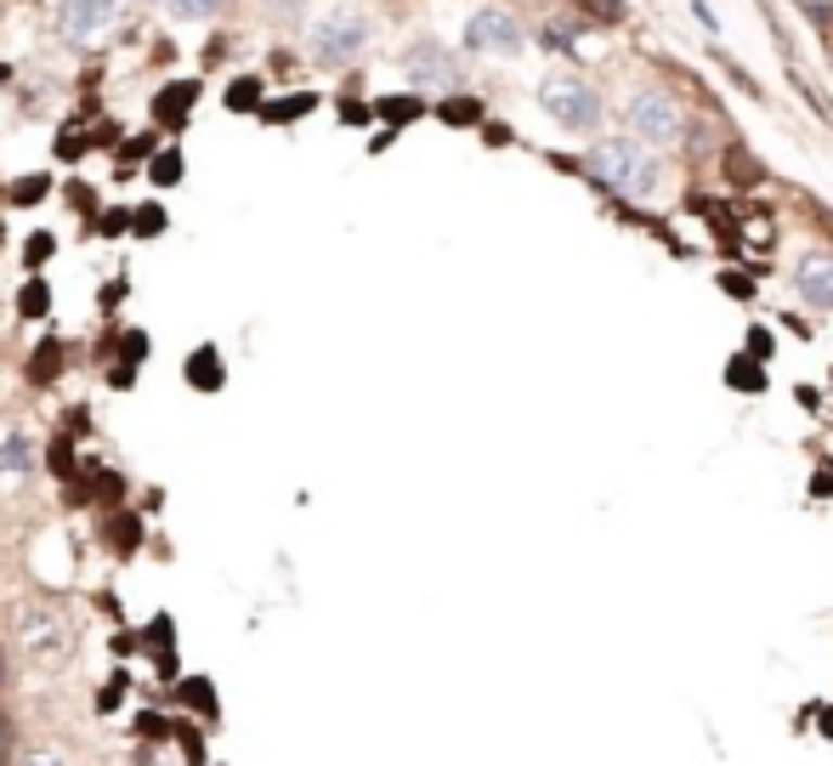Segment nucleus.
Masks as SVG:
<instances>
[{
  "label": "nucleus",
  "mask_w": 833,
  "mask_h": 766,
  "mask_svg": "<svg viewBox=\"0 0 833 766\" xmlns=\"http://www.w3.org/2000/svg\"><path fill=\"white\" fill-rule=\"evenodd\" d=\"M590 170H595V182H607L613 193H629V200H652V193H658V159H652L636 137L595 142Z\"/></svg>",
  "instance_id": "1"
},
{
  "label": "nucleus",
  "mask_w": 833,
  "mask_h": 766,
  "mask_svg": "<svg viewBox=\"0 0 833 766\" xmlns=\"http://www.w3.org/2000/svg\"><path fill=\"white\" fill-rule=\"evenodd\" d=\"M17 648L35 671H63L74 659V630L63 613H52V602H23L17 608Z\"/></svg>",
  "instance_id": "2"
},
{
  "label": "nucleus",
  "mask_w": 833,
  "mask_h": 766,
  "mask_svg": "<svg viewBox=\"0 0 833 766\" xmlns=\"http://www.w3.org/2000/svg\"><path fill=\"white\" fill-rule=\"evenodd\" d=\"M363 46H369V17L351 12V7H335L312 29V63L318 68H346V63L363 58Z\"/></svg>",
  "instance_id": "3"
},
{
  "label": "nucleus",
  "mask_w": 833,
  "mask_h": 766,
  "mask_svg": "<svg viewBox=\"0 0 833 766\" xmlns=\"http://www.w3.org/2000/svg\"><path fill=\"white\" fill-rule=\"evenodd\" d=\"M539 103L555 126H567V131H590L601 119V97H595L590 80H578V74H550L539 86Z\"/></svg>",
  "instance_id": "4"
},
{
  "label": "nucleus",
  "mask_w": 833,
  "mask_h": 766,
  "mask_svg": "<svg viewBox=\"0 0 833 766\" xmlns=\"http://www.w3.org/2000/svg\"><path fill=\"white\" fill-rule=\"evenodd\" d=\"M629 131L646 148H664L680 137V108L669 103V91H636L629 97Z\"/></svg>",
  "instance_id": "5"
},
{
  "label": "nucleus",
  "mask_w": 833,
  "mask_h": 766,
  "mask_svg": "<svg viewBox=\"0 0 833 766\" xmlns=\"http://www.w3.org/2000/svg\"><path fill=\"white\" fill-rule=\"evenodd\" d=\"M465 46L471 52H494V58H511L522 52V23L499 7H483L471 23H465Z\"/></svg>",
  "instance_id": "6"
},
{
  "label": "nucleus",
  "mask_w": 833,
  "mask_h": 766,
  "mask_svg": "<svg viewBox=\"0 0 833 766\" xmlns=\"http://www.w3.org/2000/svg\"><path fill=\"white\" fill-rule=\"evenodd\" d=\"M402 68H409L414 91H448V86H460V63H453L437 40H420V46H409V58H402Z\"/></svg>",
  "instance_id": "7"
},
{
  "label": "nucleus",
  "mask_w": 833,
  "mask_h": 766,
  "mask_svg": "<svg viewBox=\"0 0 833 766\" xmlns=\"http://www.w3.org/2000/svg\"><path fill=\"white\" fill-rule=\"evenodd\" d=\"M114 17H119V0H63V12H57L68 40H97Z\"/></svg>",
  "instance_id": "8"
},
{
  "label": "nucleus",
  "mask_w": 833,
  "mask_h": 766,
  "mask_svg": "<svg viewBox=\"0 0 833 766\" xmlns=\"http://www.w3.org/2000/svg\"><path fill=\"white\" fill-rule=\"evenodd\" d=\"M794 284H799V302H811V307L833 312V256H828V251L799 256V273H794Z\"/></svg>",
  "instance_id": "9"
},
{
  "label": "nucleus",
  "mask_w": 833,
  "mask_h": 766,
  "mask_svg": "<svg viewBox=\"0 0 833 766\" xmlns=\"http://www.w3.org/2000/svg\"><path fill=\"white\" fill-rule=\"evenodd\" d=\"M198 103V80H170L159 97H154V126L159 131H182L188 126V114Z\"/></svg>",
  "instance_id": "10"
},
{
  "label": "nucleus",
  "mask_w": 833,
  "mask_h": 766,
  "mask_svg": "<svg viewBox=\"0 0 833 766\" xmlns=\"http://www.w3.org/2000/svg\"><path fill=\"white\" fill-rule=\"evenodd\" d=\"M35 437L17 426V420H0V477H23L35 472Z\"/></svg>",
  "instance_id": "11"
},
{
  "label": "nucleus",
  "mask_w": 833,
  "mask_h": 766,
  "mask_svg": "<svg viewBox=\"0 0 833 766\" xmlns=\"http://www.w3.org/2000/svg\"><path fill=\"white\" fill-rule=\"evenodd\" d=\"M142 539H148V528H142V516H137V511H125V506L103 511V546H108L114 557H137V551H142Z\"/></svg>",
  "instance_id": "12"
},
{
  "label": "nucleus",
  "mask_w": 833,
  "mask_h": 766,
  "mask_svg": "<svg viewBox=\"0 0 833 766\" xmlns=\"http://www.w3.org/2000/svg\"><path fill=\"white\" fill-rule=\"evenodd\" d=\"M182 381L193 386V392H221L227 386V363H221V347H193L188 358H182Z\"/></svg>",
  "instance_id": "13"
},
{
  "label": "nucleus",
  "mask_w": 833,
  "mask_h": 766,
  "mask_svg": "<svg viewBox=\"0 0 833 766\" xmlns=\"http://www.w3.org/2000/svg\"><path fill=\"white\" fill-rule=\"evenodd\" d=\"M137 641H142V653H154L159 676H165V681H176V659H170V641H176V620H170V613H154V620H148V630H142Z\"/></svg>",
  "instance_id": "14"
},
{
  "label": "nucleus",
  "mask_w": 833,
  "mask_h": 766,
  "mask_svg": "<svg viewBox=\"0 0 833 766\" xmlns=\"http://www.w3.org/2000/svg\"><path fill=\"white\" fill-rule=\"evenodd\" d=\"M176 699H182V704H188V715H198L205 727H216V722H221V699H216L210 676H188L182 687H176Z\"/></svg>",
  "instance_id": "15"
},
{
  "label": "nucleus",
  "mask_w": 833,
  "mask_h": 766,
  "mask_svg": "<svg viewBox=\"0 0 833 766\" xmlns=\"http://www.w3.org/2000/svg\"><path fill=\"white\" fill-rule=\"evenodd\" d=\"M57 375H63V341L46 335L40 347L29 353V386H52Z\"/></svg>",
  "instance_id": "16"
},
{
  "label": "nucleus",
  "mask_w": 833,
  "mask_h": 766,
  "mask_svg": "<svg viewBox=\"0 0 833 766\" xmlns=\"http://www.w3.org/2000/svg\"><path fill=\"white\" fill-rule=\"evenodd\" d=\"M170 738H176V750H182L188 766H205L210 750H205V727L193 722V715H182V722H170Z\"/></svg>",
  "instance_id": "17"
},
{
  "label": "nucleus",
  "mask_w": 833,
  "mask_h": 766,
  "mask_svg": "<svg viewBox=\"0 0 833 766\" xmlns=\"http://www.w3.org/2000/svg\"><path fill=\"white\" fill-rule=\"evenodd\" d=\"M221 103H227V114H256V108L267 103V97H261V80H256V74H239V80L221 91Z\"/></svg>",
  "instance_id": "18"
},
{
  "label": "nucleus",
  "mask_w": 833,
  "mask_h": 766,
  "mask_svg": "<svg viewBox=\"0 0 833 766\" xmlns=\"http://www.w3.org/2000/svg\"><path fill=\"white\" fill-rule=\"evenodd\" d=\"M17 312H23V318H35V324H40V318H52V290H46L40 273L23 279V290H17Z\"/></svg>",
  "instance_id": "19"
},
{
  "label": "nucleus",
  "mask_w": 833,
  "mask_h": 766,
  "mask_svg": "<svg viewBox=\"0 0 833 766\" xmlns=\"http://www.w3.org/2000/svg\"><path fill=\"white\" fill-rule=\"evenodd\" d=\"M182 148H159V154L154 159H148V182H154V188H176V182H182Z\"/></svg>",
  "instance_id": "20"
},
{
  "label": "nucleus",
  "mask_w": 833,
  "mask_h": 766,
  "mask_svg": "<svg viewBox=\"0 0 833 766\" xmlns=\"http://www.w3.org/2000/svg\"><path fill=\"white\" fill-rule=\"evenodd\" d=\"M46 193H52V177H46V170H35V177H17V182L7 188V205H40Z\"/></svg>",
  "instance_id": "21"
},
{
  "label": "nucleus",
  "mask_w": 833,
  "mask_h": 766,
  "mask_svg": "<svg viewBox=\"0 0 833 766\" xmlns=\"http://www.w3.org/2000/svg\"><path fill=\"white\" fill-rule=\"evenodd\" d=\"M256 114L267 119V126H284V119H300V114H312V97L300 91V97H284V103H261Z\"/></svg>",
  "instance_id": "22"
},
{
  "label": "nucleus",
  "mask_w": 833,
  "mask_h": 766,
  "mask_svg": "<svg viewBox=\"0 0 833 766\" xmlns=\"http://www.w3.org/2000/svg\"><path fill=\"white\" fill-rule=\"evenodd\" d=\"M148 353H154V341H148V330H125V335H119V358H114V363H125V369H142V363H148Z\"/></svg>",
  "instance_id": "23"
},
{
  "label": "nucleus",
  "mask_w": 833,
  "mask_h": 766,
  "mask_svg": "<svg viewBox=\"0 0 833 766\" xmlns=\"http://www.w3.org/2000/svg\"><path fill=\"white\" fill-rule=\"evenodd\" d=\"M374 114H381L386 126H409V119H420V97H381Z\"/></svg>",
  "instance_id": "24"
},
{
  "label": "nucleus",
  "mask_w": 833,
  "mask_h": 766,
  "mask_svg": "<svg viewBox=\"0 0 833 766\" xmlns=\"http://www.w3.org/2000/svg\"><path fill=\"white\" fill-rule=\"evenodd\" d=\"M52 256H57V239H52V233H46V228H40V233H29V239H23V267H29V273H40V267H46V261H52Z\"/></svg>",
  "instance_id": "25"
},
{
  "label": "nucleus",
  "mask_w": 833,
  "mask_h": 766,
  "mask_svg": "<svg viewBox=\"0 0 833 766\" xmlns=\"http://www.w3.org/2000/svg\"><path fill=\"white\" fill-rule=\"evenodd\" d=\"M165 228H170L165 205H137V210H131V233H137V239H159Z\"/></svg>",
  "instance_id": "26"
},
{
  "label": "nucleus",
  "mask_w": 833,
  "mask_h": 766,
  "mask_svg": "<svg viewBox=\"0 0 833 766\" xmlns=\"http://www.w3.org/2000/svg\"><path fill=\"white\" fill-rule=\"evenodd\" d=\"M46 465H52L63 483H74V437L68 432H57L52 443H46Z\"/></svg>",
  "instance_id": "27"
},
{
  "label": "nucleus",
  "mask_w": 833,
  "mask_h": 766,
  "mask_svg": "<svg viewBox=\"0 0 833 766\" xmlns=\"http://www.w3.org/2000/svg\"><path fill=\"white\" fill-rule=\"evenodd\" d=\"M221 7H227V0H165V12L182 17V23H205V17H216Z\"/></svg>",
  "instance_id": "28"
},
{
  "label": "nucleus",
  "mask_w": 833,
  "mask_h": 766,
  "mask_svg": "<svg viewBox=\"0 0 833 766\" xmlns=\"http://www.w3.org/2000/svg\"><path fill=\"white\" fill-rule=\"evenodd\" d=\"M726 177H731V188H754L760 165L748 159V148H731V154H726Z\"/></svg>",
  "instance_id": "29"
},
{
  "label": "nucleus",
  "mask_w": 833,
  "mask_h": 766,
  "mask_svg": "<svg viewBox=\"0 0 833 766\" xmlns=\"http://www.w3.org/2000/svg\"><path fill=\"white\" fill-rule=\"evenodd\" d=\"M437 114L448 119V126H476V119H483V103H476V97H448Z\"/></svg>",
  "instance_id": "30"
},
{
  "label": "nucleus",
  "mask_w": 833,
  "mask_h": 766,
  "mask_svg": "<svg viewBox=\"0 0 833 766\" xmlns=\"http://www.w3.org/2000/svg\"><path fill=\"white\" fill-rule=\"evenodd\" d=\"M91 233H97V239L131 233V210H119V205H114V210H97V216H91Z\"/></svg>",
  "instance_id": "31"
},
{
  "label": "nucleus",
  "mask_w": 833,
  "mask_h": 766,
  "mask_svg": "<svg viewBox=\"0 0 833 766\" xmlns=\"http://www.w3.org/2000/svg\"><path fill=\"white\" fill-rule=\"evenodd\" d=\"M125 687H131V671H114L108 676V687L97 693V715H108V710H119V699H125Z\"/></svg>",
  "instance_id": "32"
},
{
  "label": "nucleus",
  "mask_w": 833,
  "mask_h": 766,
  "mask_svg": "<svg viewBox=\"0 0 833 766\" xmlns=\"http://www.w3.org/2000/svg\"><path fill=\"white\" fill-rule=\"evenodd\" d=\"M137 738H148V744H165V738H170V722H165L159 710H142V715H137Z\"/></svg>",
  "instance_id": "33"
},
{
  "label": "nucleus",
  "mask_w": 833,
  "mask_h": 766,
  "mask_svg": "<svg viewBox=\"0 0 833 766\" xmlns=\"http://www.w3.org/2000/svg\"><path fill=\"white\" fill-rule=\"evenodd\" d=\"M159 154V137L154 131H142V137H131V142H119V159L131 165V159H154Z\"/></svg>",
  "instance_id": "34"
},
{
  "label": "nucleus",
  "mask_w": 833,
  "mask_h": 766,
  "mask_svg": "<svg viewBox=\"0 0 833 766\" xmlns=\"http://www.w3.org/2000/svg\"><path fill=\"white\" fill-rule=\"evenodd\" d=\"M578 7H585L590 17H601V23H618L624 17V0H578Z\"/></svg>",
  "instance_id": "35"
},
{
  "label": "nucleus",
  "mask_w": 833,
  "mask_h": 766,
  "mask_svg": "<svg viewBox=\"0 0 833 766\" xmlns=\"http://www.w3.org/2000/svg\"><path fill=\"white\" fill-rule=\"evenodd\" d=\"M261 7H267L272 23H295L300 17V0H261Z\"/></svg>",
  "instance_id": "36"
},
{
  "label": "nucleus",
  "mask_w": 833,
  "mask_h": 766,
  "mask_svg": "<svg viewBox=\"0 0 833 766\" xmlns=\"http://www.w3.org/2000/svg\"><path fill=\"white\" fill-rule=\"evenodd\" d=\"M17 766H68V761H63L57 750H23V755H17Z\"/></svg>",
  "instance_id": "37"
},
{
  "label": "nucleus",
  "mask_w": 833,
  "mask_h": 766,
  "mask_svg": "<svg viewBox=\"0 0 833 766\" xmlns=\"http://www.w3.org/2000/svg\"><path fill=\"white\" fill-rule=\"evenodd\" d=\"M108 386H119V392H125V386H137V369H125V363H114V369H108Z\"/></svg>",
  "instance_id": "38"
},
{
  "label": "nucleus",
  "mask_w": 833,
  "mask_h": 766,
  "mask_svg": "<svg viewBox=\"0 0 833 766\" xmlns=\"http://www.w3.org/2000/svg\"><path fill=\"white\" fill-rule=\"evenodd\" d=\"M68 205H74V210H91V188L74 182V188H68ZM91 216H97V210H91Z\"/></svg>",
  "instance_id": "39"
},
{
  "label": "nucleus",
  "mask_w": 833,
  "mask_h": 766,
  "mask_svg": "<svg viewBox=\"0 0 833 766\" xmlns=\"http://www.w3.org/2000/svg\"><path fill=\"white\" fill-rule=\"evenodd\" d=\"M137 648H142V641H137L131 630H119V636H114V653H119V659H125V653H137Z\"/></svg>",
  "instance_id": "40"
},
{
  "label": "nucleus",
  "mask_w": 833,
  "mask_h": 766,
  "mask_svg": "<svg viewBox=\"0 0 833 766\" xmlns=\"http://www.w3.org/2000/svg\"><path fill=\"white\" fill-rule=\"evenodd\" d=\"M341 119H351V126H358V119H369V108H363V103H341Z\"/></svg>",
  "instance_id": "41"
},
{
  "label": "nucleus",
  "mask_w": 833,
  "mask_h": 766,
  "mask_svg": "<svg viewBox=\"0 0 833 766\" xmlns=\"http://www.w3.org/2000/svg\"><path fill=\"white\" fill-rule=\"evenodd\" d=\"M0 687H7V659H0Z\"/></svg>",
  "instance_id": "42"
},
{
  "label": "nucleus",
  "mask_w": 833,
  "mask_h": 766,
  "mask_svg": "<svg viewBox=\"0 0 833 766\" xmlns=\"http://www.w3.org/2000/svg\"><path fill=\"white\" fill-rule=\"evenodd\" d=\"M0 200H7V188H0Z\"/></svg>",
  "instance_id": "43"
}]
</instances>
